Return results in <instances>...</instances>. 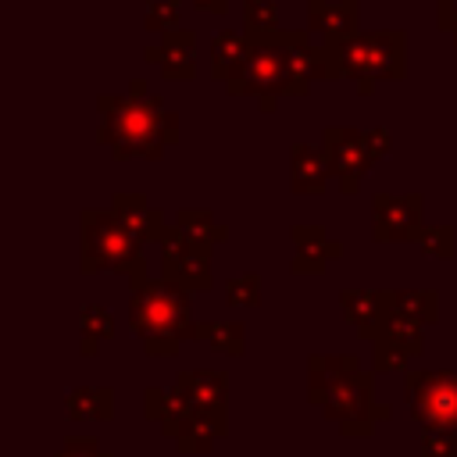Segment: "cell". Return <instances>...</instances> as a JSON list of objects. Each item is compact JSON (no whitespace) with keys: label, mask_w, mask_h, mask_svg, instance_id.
Listing matches in <instances>:
<instances>
[{"label":"cell","mask_w":457,"mask_h":457,"mask_svg":"<svg viewBox=\"0 0 457 457\" xmlns=\"http://www.w3.org/2000/svg\"><path fill=\"white\" fill-rule=\"evenodd\" d=\"M146 86V79H129L125 93L96 96V143L114 161H161L179 143V114Z\"/></svg>","instance_id":"1"},{"label":"cell","mask_w":457,"mask_h":457,"mask_svg":"<svg viewBox=\"0 0 457 457\" xmlns=\"http://www.w3.org/2000/svg\"><path fill=\"white\" fill-rule=\"evenodd\" d=\"M129 328L143 339L150 357L179 353L182 339H196V321L189 314V293L168 278H146L129 293Z\"/></svg>","instance_id":"2"},{"label":"cell","mask_w":457,"mask_h":457,"mask_svg":"<svg viewBox=\"0 0 457 457\" xmlns=\"http://www.w3.org/2000/svg\"><path fill=\"white\" fill-rule=\"evenodd\" d=\"M143 239L129 232L107 207H86L79 214V268L82 275L118 271L132 286L146 282Z\"/></svg>","instance_id":"3"},{"label":"cell","mask_w":457,"mask_h":457,"mask_svg":"<svg viewBox=\"0 0 457 457\" xmlns=\"http://www.w3.org/2000/svg\"><path fill=\"white\" fill-rule=\"evenodd\" d=\"M336 68V82L350 79L361 96L375 93V82H403L407 79V32L382 29L361 32L343 46H325Z\"/></svg>","instance_id":"4"},{"label":"cell","mask_w":457,"mask_h":457,"mask_svg":"<svg viewBox=\"0 0 457 457\" xmlns=\"http://www.w3.org/2000/svg\"><path fill=\"white\" fill-rule=\"evenodd\" d=\"M311 403H318L325 411V418H332L346 436H371L378 418H389V407H375V389H371V371H346L339 375L328 389H321Z\"/></svg>","instance_id":"5"},{"label":"cell","mask_w":457,"mask_h":457,"mask_svg":"<svg viewBox=\"0 0 457 457\" xmlns=\"http://www.w3.org/2000/svg\"><path fill=\"white\" fill-rule=\"evenodd\" d=\"M250 39V64L239 82L225 86L228 96H253L261 111H275L286 96V50H282V29L268 36H246Z\"/></svg>","instance_id":"6"},{"label":"cell","mask_w":457,"mask_h":457,"mask_svg":"<svg viewBox=\"0 0 457 457\" xmlns=\"http://www.w3.org/2000/svg\"><path fill=\"white\" fill-rule=\"evenodd\" d=\"M407 407L425 428H457V371H411Z\"/></svg>","instance_id":"7"},{"label":"cell","mask_w":457,"mask_h":457,"mask_svg":"<svg viewBox=\"0 0 457 457\" xmlns=\"http://www.w3.org/2000/svg\"><path fill=\"white\" fill-rule=\"evenodd\" d=\"M321 150L328 157L332 179L339 182L343 196H353L361 189L364 175L378 164L375 154L368 150L364 129H353V125H325L321 129Z\"/></svg>","instance_id":"8"},{"label":"cell","mask_w":457,"mask_h":457,"mask_svg":"<svg viewBox=\"0 0 457 457\" xmlns=\"http://www.w3.org/2000/svg\"><path fill=\"white\" fill-rule=\"evenodd\" d=\"M211 250L214 246H207L200 239H189L171 225V232L161 239V278L175 282L186 293H207L214 286Z\"/></svg>","instance_id":"9"},{"label":"cell","mask_w":457,"mask_h":457,"mask_svg":"<svg viewBox=\"0 0 457 457\" xmlns=\"http://www.w3.org/2000/svg\"><path fill=\"white\" fill-rule=\"evenodd\" d=\"M282 50H286V96H307L314 82H336L328 50L321 43L314 46L307 29H282Z\"/></svg>","instance_id":"10"},{"label":"cell","mask_w":457,"mask_h":457,"mask_svg":"<svg viewBox=\"0 0 457 457\" xmlns=\"http://www.w3.org/2000/svg\"><path fill=\"white\" fill-rule=\"evenodd\" d=\"M421 207L425 196L421 193H407V196H393V193H375L371 196V239L375 243H414V236L421 232Z\"/></svg>","instance_id":"11"},{"label":"cell","mask_w":457,"mask_h":457,"mask_svg":"<svg viewBox=\"0 0 457 457\" xmlns=\"http://www.w3.org/2000/svg\"><path fill=\"white\" fill-rule=\"evenodd\" d=\"M361 21V4L357 0H307V32L321 39V46H343L353 36Z\"/></svg>","instance_id":"12"},{"label":"cell","mask_w":457,"mask_h":457,"mask_svg":"<svg viewBox=\"0 0 457 457\" xmlns=\"http://www.w3.org/2000/svg\"><path fill=\"white\" fill-rule=\"evenodd\" d=\"M143 61L157 64L168 82H189L196 75V32L175 29L157 43L143 46Z\"/></svg>","instance_id":"13"},{"label":"cell","mask_w":457,"mask_h":457,"mask_svg":"<svg viewBox=\"0 0 457 457\" xmlns=\"http://www.w3.org/2000/svg\"><path fill=\"white\" fill-rule=\"evenodd\" d=\"M289 243H293V261H289L293 275H321L343 253V243H336L321 225H293Z\"/></svg>","instance_id":"14"},{"label":"cell","mask_w":457,"mask_h":457,"mask_svg":"<svg viewBox=\"0 0 457 457\" xmlns=\"http://www.w3.org/2000/svg\"><path fill=\"white\" fill-rule=\"evenodd\" d=\"M107 211H111L129 232H136L143 243H157V246H161V239L171 232L164 211H161V207H150L143 193H114Z\"/></svg>","instance_id":"15"},{"label":"cell","mask_w":457,"mask_h":457,"mask_svg":"<svg viewBox=\"0 0 457 457\" xmlns=\"http://www.w3.org/2000/svg\"><path fill=\"white\" fill-rule=\"evenodd\" d=\"M193 411L200 414H211V418H225V375L221 371H211V368H193V371H182L171 386Z\"/></svg>","instance_id":"16"},{"label":"cell","mask_w":457,"mask_h":457,"mask_svg":"<svg viewBox=\"0 0 457 457\" xmlns=\"http://www.w3.org/2000/svg\"><path fill=\"white\" fill-rule=\"evenodd\" d=\"M328 179H332V168H328V157L321 146L296 143L289 150V189L296 196H321Z\"/></svg>","instance_id":"17"},{"label":"cell","mask_w":457,"mask_h":457,"mask_svg":"<svg viewBox=\"0 0 457 457\" xmlns=\"http://www.w3.org/2000/svg\"><path fill=\"white\" fill-rule=\"evenodd\" d=\"M250 39L246 32H214L211 36V79L221 86H232L243 79L246 64H250Z\"/></svg>","instance_id":"18"},{"label":"cell","mask_w":457,"mask_h":457,"mask_svg":"<svg viewBox=\"0 0 457 457\" xmlns=\"http://www.w3.org/2000/svg\"><path fill=\"white\" fill-rule=\"evenodd\" d=\"M339 307H343V318L364 339H371L378 332V325L389 318V296H386V289H343L339 293Z\"/></svg>","instance_id":"19"},{"label":"cell","mask_w":457,"mask_h":457,"mask_svg":"<svg viewBox=\"0 0 457 457\" xmlns=\"http://www.w3.org/2000/svg\"><path fill=\"white\" fill-rule=\"evenodd\" d=\"M389 314L414 321V325H436L439 321V293L436 289H386Z\"/></svg>","instance_id":"20"},{"label":"cell","mask_w":457,"mask_h":457,"mask_svg":"<svg viewBox=\"0 0 457 457\" xmlns=\"http://www.w3.org/2000/svg\"><path fill=\"white\" fill-rule=\"evenodd\" d=\"M64 407H68V418L75 421H104L114 411V393L104 386H79L64 396Z\"/></svg>","instance_id":"21"},{"label":"cell","mask_w":457,"mask_h":457,"mask_svg":"<svg viewBox=\"0 0 457 457\" xmlns=\"http://www.w3.org/2000/svg\"><path fill=\"white\" fill-rule=\"evenodd\" d=\"M182 236L189 239H200L207 246H218L221 239H228V228L221 221H214V214L207 207H179L175 211V221H171Z\"/></svg>","instance_id":"22"},{"label":"cell","mask_w":457,"mask_h":457,"mask_svg":"<svg viewBox=\"0 0 457 457\" xmlns=\"http://www.w3.org/2000/svg\"><path fill=\"white\" fill-rule=\"evenodd\" d=\"M196 339L228 357H239L246 350V328L239 321H196Z\"/></svg>","instance_id":"23"},{"label":"cell","mask_w":457,"mask_h":457,"mask_svg":"<svg viewBox=\"0 0 457 457\" xmlns=\"http://www.w3.org/2000/svg\"><path fill=\"white\" fill-rule=\"evenodd\" d=\"M375 339L396 346V350L407 353V357H418V353L425 350V328L414 325V321H403V318H396V314H389V318L378 325V332L371 336V343H375Z\"/></svg>","instance_id":"24"},{"label":"cell","mask_w":457,"mask_h":457,"mask_svg":"<svg viewBox=\"0 0 457 457\" xmlns=\"http://www.w3.org/2000/svg\"><path fill=\"white\" fill-rule=\"evenodd\" d=\"M79 325H82V346H79V350H82L86 357H93V353L100 350V343L114 336V318H111V311L100 307V303H86V307L79 311Z\"/></svg>","instance_id":"25"},{"label":"cell","mask_w":457,"mask_h":457,"mask_svg":"<svg viewBox=\"0 0 457 457\" xmlns=\"http://www.w3.org/2000/svg\"><path fill=\"white\" fill-rule=\"evenodd\" d=\"M243 32L246 36L278 32V4L275 0H243Z\"/></svg>","instance_id":"26"},{"label":"cell","mask_w":457,"mask_h":457,"mask_svg":"<svg viewBox=\"0 0 457 457\" xmlns=\"http://www.w3.org/2000/svg\"><path fill=\"white\" fill-rule=\"evenodd\" d=\"M414 243L421 246V253H428L436 261H450L457 250V232H453V225H421Z\"/></svg>","instance_id":"27"},{"label":"cell","mask_w":457,"mask_h":457,"mask_svg":"<svg viewBox=\"0 0 457 457\" xmlns=\"http://www.w3.org/2000/svg\"><path fill=\"white\" fill-rule=\"evenodd\" d=\"M225 303L228 307H257L261 303V275L246 271L225 282Z\"/></svg>","instance_id":"28"},{"label":"cell","mask_w":457,"mask_h":457,"mask_svg":"<svg viewBox=\"0 0 457 457\" xmlns=\"http://www.w3.org/2000/svg\"><path fill=\"white\" fill-rule=\"evenodd\" d=\"M143 29L168 36L179 29V0H150L143 11Z\"/></svg>","instance_id":"29"},{"label":"cell","mask_w":457,"mask_h":457,"mask_svg":"<svg viewBox=\"0 0 457 457\" xmlns=\"http://www.w3.org/2000/svg\"><path fill=\"white\" fill-rule=\"evenodd\" d=\"M421 457H457V428H425Z\"/></svg>","instance_id":"30"},{"label":"cell","mask_w":457,"mask_h":457,"mask_svg":"<svg viewBox=\"0 0 457 457\" xmlns=\"http://www.w3.org/2000/svg\"><path fill=\"white\" fill-rule=\"evenodd\" d=\"M407 353H400L396 346H389V343H382V339H375V371H403L407 368Z\"/></svg>","instance_id":"31"},{"label":"cell","mask_w":457,"mask_h":457,"mask_svg":"<svg viewBox=\"0 0 457 457\" xmlns=\"http://www.w3.org/2000/svg\"><path fill=\"white\" fill-rule=\"evenodd\" d=\"M54 457H111L107 450H100L96 446V439H82V436H71V439H64V446L54 453Z\"/></svg>","instance_id":"32"},{"label":"cell","mask_w":457,"mask_h":457,"mask_svg":"<svg viewBox=\"0 0 457 457\" xmlns=\"http://www.w3.org/2000/svg\"><path fill=\"white\" fill-rule=\"evenodd\" d=\"M364 139H368V150L375 154V161H382V157L393 154V136H389V129L371 125V129H364Z\"/></svg>","instance_id":"33"},{"label":"cell","mask_w":457,"mask_h":457,"mask_svg":"<svg viewBox=\"0 0 457 457\" xmlns=\"http://www.w3.org/2000/svg\"><path fill=\"white\" fill-rule=\"evenodd\" d=\"M436 29L446 32L457 43V0H443L436 4Z\"/></svg>","instance_id":"34"},{"label":"cell","mask_w":457,"mask_h":457,"mask_svg":"<svg viewBox=\"0 0 457 457\" xmlns=\"http://www.w3.org/2000/svg\"><path fill=\"white\" fill-rule=\"evenodd\" d=\"M193 7H200L207 14H225L228 11V0H193Z\"/></svg>","instance_id":"35"},{"label":"cell","mask_w":457,"mask_h":457,"mask_svg":"<svg viewBox=\"0 0 457 457\" xmlns=\"http://www.w3.org/2000/svg\"><path fill=\"white\" fill-rule=\"evenodd\" d=\"M436 4H443V0H436Z\"/></svg>","instance_id":"36"}]
</instances>
